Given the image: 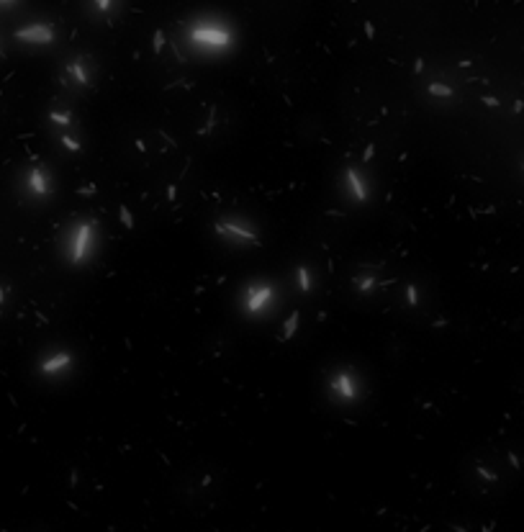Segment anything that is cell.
I'll list each match as a JSON object with an SVG mask.
<instances>
[{
	"mask_svg": "<svg viewBox=\"0 0 524 532\" xmlns=\"http://www.w3.org/2000/svg\"><path fill=\"white\" fill-rule=\"evenodd\" d=\"M16 36L18 39H31V42H49L52 39V31L47 26H31V29H21Z\"/></svg>",
	"mask_w": 524,
	"mask_h": 532,
	"instance_id": "6da1fadb",
	"label": "cell"
},
{
	"mask_svg": "<svg viewBox=\"0 0 524 532\" xmlns=\"http://www.w3.org/2000/svg\"><path fill=\"white\" fill-rule=\"evenodd\" d=\"M31 186H34V191H44V180H41L39 170H34V172H31Z\"/></svg>",
	"mask_w": 524,
	"mask_h": 532,
	"instance_id": "7a4b0ae2",
	"label": "cell"
},
{
	"mask_svg": "<svg viewBox=\"0 0 524 532\" xmlns=\"http://www.w3.org/2000/svg\"><path fill=\"white\" fill-rule=\"evenodd\" d=\"M98 6H100V8H108V0H100V3H98Z\"/></svg>",
	"mask_w": 524,
	"mask_h": 532,
	"instance_id": "3957f363",
	"label": "cell"
},
{
	"mask_svg": "<svg viewBox=\"0 0 524 532\" xmlns=\"http://www.w3.org/2000/svg\"><path fill=\"white\" fill-rule=\"evenodd\" d=\"M0 301H3V288H0Z\"/></svg>",
	"mask_w": 524,
	"mask_h": 532,
	"instance_id": "277c9868",
	"label": "cell"
},
{
	"mask_svg": "<svg viewBox=\"0 0 524 532\" xmlns=\"http://www.w3.org/2000/svg\"><path fill=\"white\" fill-rule=\"evenodd\" d=\"M6 3H8V0H6Z\"/></svg>",
	"mask_w": 524,
	"mask_h": 532,
	"instance_id": "5b68a950",
	"label": "cell"
}]
</instances>
